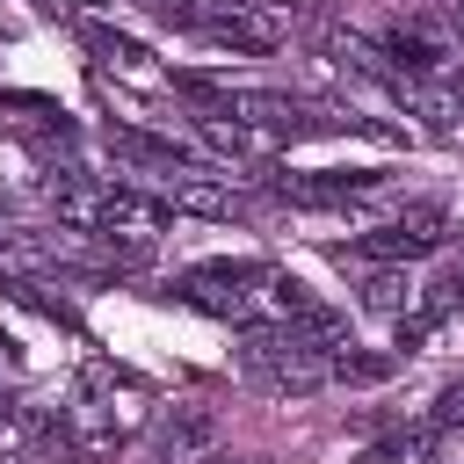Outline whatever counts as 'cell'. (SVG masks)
I'll list each match as a JSON object with an SVG mask.
<instances>
[{
  "mask_svg": "<svg viewBox=\"0 0 464 464\" xmlns=\"http://www.w3.org/2000/svg\"><path fill=\"white\" fill-rule=\"evenodd\" d=\"M370 188H384V174H290V181H276V196H290V203H355Z\"/></svg>",
  "mask_w": 464,
  "mask_h": 464,
  "instance_id": "cell-8",
  "label": "cell"
},
{
  "mask_svg": "<svg viewBox=\"0 0 464 464\" xmlns=\"http://www.w3.org/2000/svg\"><path fill=\"white\" fill-rule=\"evenodd\" d=\"M167 203L188 210V218H232V210H239V188L218 181V174H203V167H188V174L167 181Z\"/></svg>",
  "mask_w": 464,
  "mask_h": 464,
  "instance_id": "cell-7",
  "label": "cell"
},
{
  "mask_svg": "<svg viewBox=\"0 0 464 464\" xmlns=\"http://www.w3.org/2000/svg\"><path fill=\"white\" fill-rule=\"evenodd\" d=\"M51 203H58V218H65L72 232H152V225L174 218L167 196H145V188H130V181H80V174L58 181Z\"/></svg>",
  "mask_w": 464,
  "mask_h": 464,
  "instance_id": "cell-1",
  "label": "cell"
},
{
  "mask_svg": "<svg viewBox=\"0 0 464 464\" xmlns=\"http://www.w3.org/2000/svg\"><path fill=\"white\" fill-rule=\"evenodd\" d=\"M442 22H450V29L464 36V0H442Z\"/></svg>",
  "mask_w": 464,
  "mask_h": 464,
  "instance_id": "cell-12",
  "label": "cell"
},
{
  "mask_svg": "<svg viewBox=\"0 0 464 464\" xmlns=\"http://www.w3.org/2000/svg\"><path fill=\"white\" fill-rule=\"evenodd\" d=\"M203 464H261V457H225V450H210Z\"/></svg>",
  "mask_w": 464,
  "mask_h": 464,
  "instance_id": "cell-14",
  "label": "cell"
},
{
  "mask_svg": "<svg viewBox=\"0 0 464 464\" xmlns=\"http://www.w3.org/2000/svg\"><path fill=\"white\" fill-rule=\"evenodd\" d=\"M0 348H7V341H0ZM0 362H7V355H0Z\"/></svg>",
  "mask_w": 464,
  "mask_h": 464,
  "instance_id": "cell-15",
  "label": "cell"
},
{
  "mask_svg": "<svg viewBox=\"0 0 464 464\" xmlns=\"http://www.w3.org/2000/svg\"><path fill=\"white\" fill-rule=\"evenodd\" d=\"M94 7H102V0H94Z\"/></svg>",
  "mask_w": 464,
  "mask_h": 464,
  "instance_id": "cell-16",
  "label": "cell"
},
{
  "mask_svg": "<svg viewBox=\"0 0 464 464\" xmlns=\"http://www.w3.org/2000/svg\"><path fill=\"white\" fill-rule=\"evenodd\" d=\"M435 428H464V392H442L435 399Z\"/></svg>",
  "mask_w": 464,
  "mask_h": 464,
  "instance_id": "cell-11",
  "label": "cell"
},
{
  "mask_svg": "<svg viewBox=\"0 0 464 464\" xmlns=\"http://www.w3.org/2000/svg\"><path fill=\"white\" fill-rule=\"evenodd\" d=\"M326 355H334V348H319V341H312L304 326H290V319L239 334V362H246V377L268 384V392H319V384H326Z\"/></svg>",
  "mask_w": 464,
  "mask_h": 464,
  "instance_id": "cell-2",
  "label": "cell"
},
{
  "mask_svg": "<svg viewBox=\"0 0 464 464\" xmlns=\"http://www.w3.org/2000/svg\"><path fill=\"white\" fill-rule=\"evenodd\" d=\"M362 304H370V312H406V304H413V283H406V268H399V261L370 268V276H362Z\"/></svg>",
  "mask_w": 464,
  "mask_h": 464,
  "instance_id": "cell-10",
  "label": "cell"
},
{
  "mask_svg": "<svg viewBox=\"0 0 464 464\" xmlns=\"http://www.w3.org/2000/svg\"><path fill=\"white\" fill-rule=\"evenodd\" d=\"M145 450H152V464H203L218 450V413L210 406H174V413L152 420Z\"/></svg>",
  "mask_w": 464,
  "mask_h": 464,
  "instance_id": "cell-6",
  "label": "cell"
},
{
  "mask_svg": "<svg viewBox=\"0 0 464 464\" xmlns=\"http://www.w3.org/2000/svg\"><path fill=\"white\" fill-rule=\"evenodd\" d=\"M450 239V210L442 203H406L392 225H370L362 239H355V254L362 261H420V254H435Z\"/></svg>",
  "mask_w": 464,
  "mask_h": 464,
  "instance_id": "cell-5",
  "label": "cell"
},
{
  "mask_svg": "<svg viewBox=\"0 0 464 464\" xmlns=\"http://www.w3.org/2000/svg\"><path fill=\"white\" fill-rule=\"evenodd\" d=\"M450 94H457V116H464V65L450 72Z\"/></svg>",
  "mask_w": 464,
  "mask_h": 464,
  "instance_id": "cell-13",
  "label": "cell"
},
{
  "mask_svg": "<svg viewBox=\"0 0 464 464\" xmlns=\"http://www.w3.org/2000/svg\"><path fill=\"white\" fill-rule=\"evenodd\" d=\"M392 370H399V355H355V341L326 355V384H384Z\"/></svg>",
  "mask_w": 464,
  "mask_h": 464,
  "instance_id": "cell-9",
  "label": "cell"
},
{
  "mask_svg": "<svg viewBox=\"0 0 464 464\" xmlns=\"http://www.w3.org/2000/svg\"><path fill=\"white\" fill-rule=\"evenodd\" d=\"M261 283H268L261 261H196V268L174 276V297L196 304V312H210V319H239V326H246Z\"/></svg>",
  "mask_w": 464,
  "mask_h": 464,
  "instance_id": "cell-3",
  "label": "cell"
},
{
  "mask_svg": "<svg viewBox=\"0 0 464 464\" xmlns=\"http://www.w3.org/2000/svg\"><path fill=\"white\" fill-rule=\"evenodd\" d=\"M377 44L392 51L399 80H450V72L464 65V36H457L442 14H406V22H392Z\"/></svg>",
  "mask_w": 464,
  "mask_h": 464,
  "instance_id": "cell-4",
  "label": "cell"
}]
</instances>
